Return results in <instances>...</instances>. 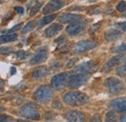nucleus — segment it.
<instances>
[{"instance_id": "obj_39", "label": "nucleus", "mask_w": 126, "mask_h": 122, "mask_svg": "<svg viewBox=\"0 0 126 122\" xmlns=\"http://www.w3.org/2000/svg\"><path fill=\"white\" fill-rule=\"evenodd\" d=\"M119 122H126V114H125V115H123V116L120 118Z\"/></svg>"}, {"instance_id": "obj_30", "label": "nucleus", "mask_w": 126, "mask_h": 122, "mask_svg": "<svg viewBox=\"0 0 126 122\" xmlns=\"http://www.w3.org/2000/svg\"><path fill=\"white\" fill-rule=\"evenodd\" d=\"M89 122H101V116H100V114H94L89 119Z\"/></svg>"}, {"instance_id": "obj_17", "label": "nucleus", "mask_w": 126, "mask_h": 122, "mask_svg": "<svg viewBox=\"0 0 126 122\" xmlns=\"http://www.w3.org/2000/svg\"><path fill=\"white\" fill-rule=\"evenodd\" d=\"M120 36H121V30H118V29H110L105 33V38L109 42L118 39Z\"/></svg>"}, {"instance_id": "obj_19", "label": "nucleus", "mask_w": 126, "mask_h": 122, "mask_svg": "<svg viewBox=\"0 0 126 122\" xmlns=\"http://www.w3.org/2000/svg\"><path fill=\"white\" fill-rule=\"evenodd\" d=\"M125 59H126V55H118V56L112 57V58H110V60L107 62L106 67H107V69H110L111 67H113L114 65H116L117 63H120V62H122V61L125 60Z\"/></svg>"}, {"instance_id": "obj_11", "label": "nucleus", "mask_w": 126, "mask_h": 122, "mask_svg": "<svg viewBox=\"0 0 126 122\" xmlns=\"http://www.w3.org/2000/svg\"><path fill=\"white\" fill-rule=\"evenodd\" d=\"M86 24H87V21L86 20H83V21H78V22H75V23H71L70 25L67 26L66 28V32L71 35V36H76L79 34L80 32L85 29L86 27Z\"/></svg>"}, {"instance_id": "obj_9", "label": "nucleus", "mask_w": 126, "mask_h": 122, "mask_svg": "<svg viewBox=\"0 0 126 122\" xmlns=\"http://www.w3.org/2000/svg\"><path fill=\"white\" fill-rule=\"evenodd\" d=\"M48 57V50H47V46H42L40 48L37 49L36 53L34 54V56L30 60V64L32 65H37L40 63H43L47 59Z\"/></svg>"}, {"instance_id": "obj_8", "label": "nucleus", "mask_w": 126, "mask_h": 122, "mask_svg": "<svg viewBox=\"0 0 126 122\" xmlns=\"http://www.w3.org/2000/svg\"><path fill=\"white\" fill-rule=\"evenodd\" d=\"M97 42L95 41H91V40H82V41H79L76 44L75 46V51L76 53L80 54V53H83L87 50H90L92 48H94L97 46Z\"/></svg>"}, {"instance_id": "obj_37", "label": "nucleus", "mask_w": 126, "mask_h": 122, "mask_svg": "<svg viewBox=\"0 0 126 122\" xmlns=\"http://www.w3.org/2000/svg\"><path fill=\"white\" fill-rule=\"evenodd\" d=\"M4 84H5V82H4V80L0 78V90H2V89L4 88Z\"/></svg>"}, {"instance_id": "obj_32", "label": "nucleus", "mask_w": 126, "mask_h": 122, "mask_svg": "<svg viewBox=\"0 0 126 122\" xmlns=\"http://www.w3.org/2000/svg\"><path fill=\"white\" fill-rule=\"evenodd\" d=\"M20 27H21V24H20V23H19V24H16L14 27H12L10 30L7 31V33H8V34H13V32H15V31H16L17 29H19Z\"/></svg>"}, {"instance_id": "obj_13", "label": "nucleus", "mask_w": 126, "mask_h": 122, "mask_svg": "<svg viewBox=\"0 0 126 122\" xmlns=\"http://www.w3.org/2000/svg\"><path fill=\"white\" fill-rule=\"evenodd\" d=\"M109 107L118 112H126V98L114 99L109 104Z\"/></svg>"}, {"instance_id": "obj_3", "label": "nucleus", "mask_w": 126, "mask_h": 122, "mask_svg": "<svg viewBox=\"0 0 126 122\" xmlns=\"http://www.w3.org/2000/svg\"><path fill=\"white\" fill-rule=\"evenodd\" d=\"M33 97L36 101L40 103H47L53 97V91L49 86L42 85L36 89V91L33 94Z\"/></svg>"}, {"instance_id": "obj_27", "label": "nucleus", "mask_w": 126, "mask_h": 122, "mask_svg": "<svg viewBox=\"0 0 126 122\" xmlns=\"http://www.w3.org/2000/svg\"><path fill=\"white\" fill-rule=\"evenodd\" d=\"M113 52H126V43L119 45L118 46H116L115 48H113Z\"/></svg>"}, {"instance_id": "obj_14", "label": "nucleus", "mask_w": 126, "mask_h": 122, "mask_svg": "<svg viewBox=\"0 0 126 122\" xmlns=\"http://www.w3.org/2000/svg\"><path fill=\"white\" fill-rule=\"evenodd\" d=\"M82 18V16L78 14H61L59 16V21L61 23H75Z\"/></svg>"}, {"instance_id": "obj_22", "label": "nucleus", "mask_w": 126, "mask_h": 122, "mask_svg": "<svg viewBox=\"0 0 126 122\" xmlns=\"http://www.w3.org/2000/svg\"><path fill=\"white\" fill-rule=\"evenodd\" d=\"M34 27H35V22H34V21H29V22H28V23H26V25L22 28L21 32H22L23 34L28 33L29 31H31L32 29H34Z\"/></svg>"}, {"instance_id": "obj_43", "label": "nucleus", "mask_w": 126, "mask_h": 122, "mask_svg": "<svg viewBox=\"0 0 126 122\" xmlns=\"http://www.w3.org/2000/svg\"><path fill=\"white\" fill-rule=\"evenodd\" d=\"M90 1H95V0H90Z\"/></svg>"}, {"instance_id": "obj_33", "label": "nucleus", "mask_w": 126, "mask_h": 122, "mask_svg": "<svg viewBox=\"0 0 126 122\" xmlns=\"http://www.w3.org/2000/svg\"><path fill=\"white\" fill-rule=\"evenodd\" d=\"M116 27H118L120 30L126 31V21H124V22H119V23H116Z\"/></svg>"}, {"instance_id": "obj_42", "label": "nucleus", "mask_w": 126, "mask_h": 122, "mask_svg": "<svg viewBox=\"0 0 126 122\" xmlns=\"http://www.w3.org/2000/svg\"><path fill=\"white\" fill-rule=\"evenodd\" d=\"M1 3H2V0H0V4H1Z\"/></svg>"}, {"instance_id": "obj_44", "label": "nucleus", "mask_w": 126, "mask_h": 122, "mask_svg": "<svg viewBox=\"0 0 126 122\" xmlns=\"http://www.w3.org/2000/svg\"><path fill=\"white\" fill-rule=\"evenodd\" d=\"M0 106H1V105H0Z\"/></svg>"}, {"instance_id": "obj_1", "label": "nucleus", "mask_w": 126, "mask_h": 122, "mask_svg": "<svg viewBox=\"0 0 126 122\" xmlns=\"http://www.w3.org/2000/svg\"><path fill=\"white\" fill-rule=\"evenodd\" d=\"M63 101L70 106L77 107V106H82L87 104L89 102V97L85 93L73 91L64 94Z\"/></svg>"}, {"instance_id": "obj_38", "label": "nucleus", "mask_w": 126, "mask_h": 122, "mask_svg": "<svg viewBox=\"0 0 126 122\" xmlns=\"http://www.w3.org/2000/svg\"><path fill=\"white\" fill-rule=\"evenodd\" d=\"M10 73H11V76H13V75L16 73V68H15V67H11V71H10Z\"/></svg>"}, {"instance_id": "obj_35", "label": "nucleus", "mask_w": 126, "mask_h": 122, "mask_svg": "<svg viewBox=\"0 0 126 122\" xmlns=\"http://www.w3.org/2000/svg\"><path fill=\"white\" fill-rule=\"evenodd\" d=\"M14 9H15V11H16V12H17V13H18V14H20V15H22V14H23V12H24V10H23V8H22V7H17V6H16Z\"/></svg>"}, {"instance_id": "obj_10", "label": "nucleus", "mask_w": 126, "mask_h": 122, "mask_svg": "<svg viewBox=\"0 0 126 122\" xmlns=\"http://www.w3.org/2000/svg\"><path fill=\"white\" fill-rule=\"evenodd\" d=\"M65 5L64 0H50L47 5L44 7L42 13L47 15V14H51L53 12H56L60 10L63 6Z\"/></svg>"}, {"instance_id": "obj_7", "label": "nucleus", "mask_w": 126, "mask_h": 122, "mask_svg": "<svg viewBox=\"0 0 126 122\" xmlns=\"http://www.w3.org/2000/svg\"><path fill=\"white\" fill-rule=\"evenodd\" d=\"M66 122H84L85 115L82 111L77 109H70L64 113Z\"/></svg>"}, {"instance_id": "obj_5", "label": "nucleus", "mask_w": 126, "mask_h": 122, "mask_svg": "<svg viewBox=\"0 0 126 122\" xmlns=\"http://www.w3.org/2000/svg\"><path fill=\"white\" fill-rule=\"evenodd\" d=\"M70 73L68 72H64V73H60V74H57L55 76H52L51 78V85L54 89L56 90H61L63 89L69 82V79H70Z\"/></svg>"}, {"instance_id": "obj_34", "label": "nucleus", "mask_w": 126, "mask_h": 122, "mask_svg": "<svg viewBox=\"0 0 126 122\" xmlns=\"http://www.w3.org/2000/svg\"><path fill=\"white\" fill-rule=\"evenodd\" d=\"M45 117H46L47 119H53V118L55 117V114H54L53 112H50V111H47V113H46V115H45Z\"/></svg>"}, {"instance_id": "obj_4", "label": "nucleus", "mask_w": 126, "mask_h": 122, "mask_svg": "<svg viewBox=\"0 0 126 122\" xmlns=\"http://www.w3.org/2000/svg\"><path fill=\"white\" fill-rule=\"evenodd\" d=\"M105 83H106L108 90L111 94L116 95V94H120V93H123L125 91V85H124L123 81L117 77L110 76L106 79Z\"/></svg>"}, {"instance_id": "obj_18", "label": "nucleus", "mask_w": 126, "mask_h": 122, "mask_svg": "<svg viewBox=\"0 0 126 122\" xmlns=\"http://www.w3.org/2000/svg\"><path fill=\"white\" fill-rule=\"evenodd\" d=\"M17 39V35L16 33L13 34H4L0 36V45L1 44H6V43H11L14 42Z\"/></svg>"}, {"instance_id": "obj_16", "label": "nucleus", "mask_w": 126, "mask_h": 122, "mask_svg": "<svg viewBox=\"0 0 126 122\" xmlns=\"http://www.w3.org/2000/svg\"><path fill=\"white\" fill-rule=\"evenodd\" d=\"M62 29V25L59 24V23H54V24H51L49 27H47V29L45 30V36L47 38H50V37H53L55 35H57Z\"/></svg>"}, {"instance_id": "obj_15", "label": "nucleus", "mask_w": 126, "mask_h": 122, "mask_svg": "<svg viewBox=\"0 0 126 122\" xmlns=\"http://www.w3.org/2000/svg\"><path fill=\"white\" fill-rule=\"evenodd\" d=\"M48 73H49V71H48V69H47V67H45V66H41V67L36 68V69L32 72L31 76L34 79L40 80V79L46 77V76L48 75Z\"/></svg>"}, {"instance_id": "obj_29", "label": "nucleus", "mask_w": 126, "mask_h": 122, "mask_svg": "<svg viewBox=\"0 0 126 122\" xmlns=\"http://www.w3.org/2000/svg\"><path fill=\"white\" fill-rule=\"evenodd\" d=\"M13 118L7 114H2L0 113V122H11Z\"/></svg>"}, {"instance_id": "obj_21", "label": "nucleus", "mask_w": 126, "mask_h": 122, "mask_svg": "<svg viewBox=\"0 0 126 122\" xmlns=\"http://www.w3.org/2000/svg\"><path fill=\"white\" fill-rule=\"evenodd\" d=\"M105 119H106V122H116L117 117H116V114L114 113V111H109L106 114Z\"/></svg>"}, {"instance_id": "obj_26", "label": "nucleus", "mask_w": 126, "mask_h": 122, "mask_svg": "<svg viewBox=\"0 0 126 122\" xmlns=\"http://www.w3.org/2000/svg\"><path fill=\"white\" fill-rule=\"evenodd\" d=\"M13 47H10V46H3L0 48V54H3V55H6V54H9L11 52H13Z\"/></svg>"}, {"instance_id": "obj_36", "label": "nucleus", "mask_w": 126, "mask_h": 122, "mask_svg": "<svg viewBox=\"0 0 126 122\" xmlns=\"http://www.w3.org/2000/svg\"><path fill=\"white\" fill-rule=\"evenodd\" d=\"M53 107H55V108H62V105H61L58 101H55V102L53 103Z\"/></svg>"}, {"instance_id": "obj_25", "label": "nucleus", "mask_w": 126, "mask_h": 122, "mask_svg": "<svg viewBox=\"0 0 126 122\" xmlns=\"http://www.w3.org/2000/svg\"><path fill=\"white\" fill-rule=\"evenodd\" d=\"M41 6H42V3H41V2H37V3H36L34 6H33L32 10L30 11V15H31V16H33L34 15H36V14L38 13V11L40 10Z\"/></svg>"}, {"instance_id": "obj_40", "label": "nucleus", "mask_w": 126, "mask_h": 122, "mask_svg": "<svg viewBox=\"0 0 126 122\" xmlns=\"http://www.w3.org/2000/svg\"><path fill=\"white\" fill-rule=\"evenodd\" d=\"M16 122H28V121H25V120H16Z\"/></svg>"}, {"instance_id": "obj_28", "label": "nucleus", "mask_w": 126, "mask_h": 122, "mask_svg": "<svg viewBox=\"0 0 126 122\" xmlns=\"http://www.w3.org/2000/svg\"><path fill=\"white\" fill-rule=\"evenodd\" d=\"M116 10L119 11V12H124L126 10V3L124 1H120L117 6H116Z\"/></svg>"}, {"instance_id": "obj_24", "label": "nucleus", "mask_w": 126, "mask_h": 122, "mask_svg": "<svg viewBox=\"0 0 126 122\" xmlns=\"http://www.w3.org/2000/svg\"><path fill=\"white\" fill-rule=\"evenodd\" d=\"M116 74H117V76H125L126 75V62L116 69Z\"/></svg>"}, {"instance_id": "obj_41", "label": "nucleus", "mask_w": 126, "mask_h": 122, "mask_svg": "<svg viewBox=\"0 0 126 122\" xmlns=\"http://www.w3.org/2000/svg\"><path fill=\"white\" fill-rule=\"evenodd\" d=\"M18 1H26V0H18Z\"/></svg>"}, {"instance_id": "obj_6", "label": "nucleus", "mask_w": 126, "mask_h": 122, "mask_svg": "<svg viewBox=\"0 0 126 122\" xmlns=\"http://www.w3.org/2000/svg\"><path fill=\"white\" fill-rule=\"evenodd\" d=\"M90 76L85 74H78V75H74V76H70L69 82H68V86L71 88H79L83 86L84 84H86V82L88 81Z\"/></svg>"}, {"instance_id": "obj_12", "label": "nucleus", "mask_w": 126, "mask_h": 122, "mask_svg": "<svg viewBox=\"0 0 126 122\" xmlns=\"http://www.w3.org/2000/svg\"><path fill=\"white\" fill-rule=\"evenodd\" d=\"M97 69V63L94 60H89L87 62H84L82 64H80L79 67L76 69L77 72H79L80 74H89L94 72Z\"/></svg>"}, {"instance_id": "obj_2", "label": "nucleus", "mask_w": 126, "mask_h": 122, "mask_svg": "<svg viewBox=\"0 0 126 122\" xmlns=\"http://www.w3.org/2000/svg\"><path fill=\"white\" fill-rule=\"evenodd\" d=\"M20 114L28 119H33V120H38L41 117L40 111H39V107L35 103H28L21 107L19 110Z\"/></svg>"}, {"instance_id": "obj_23", "label": "nucleus", "mask_w": 126, "mask_h": 122, "mask_svg": "<svg viewBox=\"0 0 126 122\" xmlns=\"http://www.w3.org/2000/svg\"><path fill=\"white\" fill-rule=\"evenodd\" d=\"M16 56L18 60H23V59L27 58L28 52H26L24 50H17V51H16Z\"/></svg>"}, {"instance_id": "obj_20", "label": "nucleus", "mask_w": 126, "mask_h": 122, "mask_svg": "<svg viewBox=\"0 0 126 122\" xmlns=\"http://www.w3.org/2000/svg\"><path fill=\"white\" fill-rule=\"evenodd\" d=\"M55 18H56V15H47V16H45V17L41 18V19L37 22V24H38V26H39V27H43V26H45L46 24H48V23H50L51 21H53Z\"/></svg>"}, {"instance_id": "obj_31", "label": "nucleus", "mask_w": 126, "mask_h": 122, "mask_svg": "<svg viewBox=\"0 0 126 122\" xmlns=\"http://www.w3.org/2000/svg\"><path fill=\"white\" fill-rule=\"evenodd\" d=\"M77 62H78V58H72V59H70V60L68 61V63L66 64V66L69 67V68H71V67H73Z\"/></svg>"}]
</instances>
